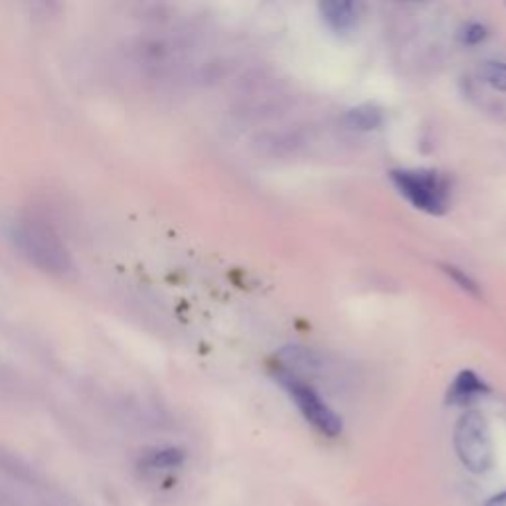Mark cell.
<instances>
[{
	"label": "cell",
	"instance_id": "cell-1",
	"mask_svg": "<svg viewBox=\"0 0 506 506\" xmlns=\"http://www.w3.org/2000/svg\"><path fill=\"white\" fill-rule=\"evenodd\" d=\"M10 241L30 266L50 276H66L72 269V256L64 239L42 220L20 218L13 221Z\"/></svg>",
	"mask_w": 506,
	"mask_h": 506
},
{
	"label": "cell",
	"instance_id": "cell-2",
	"mask_svg": "<svg viewBox=\"0 0 506 506\" xmlns=\"http://www.w3.org/2000/svg\"><path fill=\"white\" fill-rule=\"evenodd\" d=\"M390 180L416 210L431 216H441L447 212L451 185L441 172L429 168H400L390 172Z\"/></svg>",
	"mask_w": 506,
	"mask_h": 506
},
{
	"label": "cell",
	"instance_id": "cell-3",
	"mask_svg": "<svg viewBox=\"0 0 506 506\" xmlns=\"http://www.w3.org/2000/svg\"><path fill=\"white\" fill-rule=\"evenodd\" d=\"M453 447L461 465L473 474H484L494 465V445L487 418L477 410H467L455 423Z\"/></svg>",
	"mask_w": 506,
	"mask_h": 506
},
{
	"label": "cell",
	"instance_id": "cell-4",
	"mask_svg": "<svg viewBox=\"0 0 506 506\" xmlns=\"http://www.w3.org/2000/svg\"><path fill=\"white\" fill-rule=\"evenodd\" d=\"M276 380L281 384V388L289 393L291 402L295 403L307 423H311L319 433L327 435V438H339L342 433V420L337 416V411L319 396V392L312 388L311 384L287 370H277Z\"/></svg>",
	"mask_w": 506,
	"mask_h": 506
},
{
	"label": "cell",
	"instance_id": "cell-5",
	"mask_svg": "<svg viewBox=\"0 0 506 506\" xmlns=\"http://www.w3.org/2000/svg\"><path fill=\"white\" fill-rule=\"evenodd\" d=\"M319 13L332 32L347 34L358 24V5L347 3V0H327L319 5Z\"/></svg>",
	"mask_w": 506,
	"mask_h": 506
},
{
	"label": "cell",
	"instance_id": "cell-6",
	"mask_svg": "<svg viewBox=\"0 0 506 506\" xmlns=\"http://www.w3.org/2000/svg\"><path fill=\"white\" fill-rule=\"evenodd\" d=\"M489 386L479 374L473 370H463L455 376L453 384L447 392V403L451 406H469L471 402L479 400L481 396H487Z\"/></svg>",
	"mask_w": 506,
	"mask_h": 506
},
{
	"label": "cell",
	"instance_id": "cell-7",
	"mask_svg": "<svg viewBox=\"0 0 506 506\" xmlns=\"http://www.w3.org/2000/svg\"><path fill=\"white\" fill-rule=\"evenodd\" d=\"M279 358L285 364V370L299 378L301 374H317L325 370V360H322L321 354L305 347L283 348L279 352Z\"/></svg>",
	"mask_w": 506,
	"mask_h": 506
},
{
	"label": "cell",
	"instance_id": "cell-8",
	"mask_svg": "<svg viewBox=\"0 0 506 506\" xmlns=\"http://www.w3.org/2000/svg\"><path fill=\"white\" fill-rule=\"evenodd\" d=\"M344 123L354 131H362V133H370L384 125V113L382 109L372 104H362L347 111L344 115Z\"/></svg>",
	"mask_w": 506,
	"mask_h": 506
},
{
	"label": "cell",
	"instance_id": "cell-9",
	"mask_svg": "<svg viewBox=\"0 0 506 506\" xmlns=\"http://www.w3.org/2000/svg\"><path fill=\"white\" fill-rule=\"evenodd\" d=\"M0 473L6 474V477H10V479L18 481V483H24V484H34L36 483L34 469L30 467V465L24 459H20L18 455L10 453L3 447H0Z\"/></svg>",
	"mask_w": 506,
	"mask_h": 506
},
{
	"label": "cell",
	"instance_id": "cell-10",
	"mask_svg": "<svg viewBox=\"0 0 506 506\" xmlns=\"http://www.w3.org/2000/svg\"><path fill=\"white\" fill-rule=\"evenodd\" d=\"M186 459V453L178 447L157 449L145 459V465L150 469H175L180 467Z\"/></svg>",
	"mask_w": 506,
	"mask_h": 506
},
{
	"label": "cell",
	"instance_id": "cell-11",
	"mask_svg": "<svg viewBox=\"0 0 506 506\" xmlns=\"http://www.w3.org/2000/svg\"><path fill=\"white\" fill-rule=\"evenodd\" d=\"M481 77H483V82L489 84L492 89L506 94V64L504 62H497V59L483 62Z\"/></svg>",
	"mask_w": 506,
	"mask_h": 506
},
{
	"label": "cell",
	"instance_id": "cell-12",
	"mask_svg": "<svg viewBox=\"0 0 506 506\" xmlns=\"http://www.w3.org/2000/svg\"><path fill=\"white\" fill-rule=\"evenodd\" d=\"M443 273H445V276H447L461 291L467 293V295H473V297H479V295H481L479 283L474 281L467 271H463V269L457 267V266H443Z\"/></svg>",
	"mask_w": 506,
	"mask_h": 506
},
{
	"label": "cell",
	"instance_id": "cell-13",
	"mask_svg": "<svg viewBox=\"0 0 506 506\" xmlns=\"http://www.w3.org/2000/svg\"><path fill=\"white\" fill-rule=\"evenodd\" d=\"M461 42L467 44V46H477L481 44L484 38H487V28L479 23H469L461 30Z\"/></svg>",
	"mask_w": 506,
	"mask_h": 506
},
{
	"label": "cell",
	"instance_id": "cell-14",
	"mask_svg": "<svg viewBox=\"0 0 506 506\" xmlns=\"http://www.w3.org/2000/svg\"><path fill=\"white\" fill-rule=\"evenodd\" d=\"M0 506H23V504H20V501L8 489L0 487Z\"/></svg>",
	"mask_w": 506,
	"mask_h": 506
},
{
	"label": "cell",
	"instance_id": "cell-15",
	"mask_svg": "<svg viewBox=\"0 0 506 506\" xmlns=\"http://www.w3.org/2000/svg\"><path fill=\"white\" fill-rule=\"evenodd\" d=\"M484 506H506V491H502L499 494H492V497L484 502Z\"/></svg>",
	"mask_w": 506,
	"mask_h": 506
}]
</instances>
